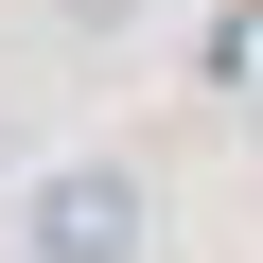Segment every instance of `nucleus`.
I'll return each instance as SVG.
<instances>
[{
	"label": "nucleus",
	"instance_id": "1",
	"mask_svg": "<svg viewBox=\"0 0 263 263\" xmlns=\"http://www.w3.org/2000/svg\"><path fill=\"white\" fill-rule=\"evenodd\" d=\"M141 246H158L141 158H53V176L18 193V263H141Z\"/></svg>",
	"mask_w": 263,
	"mask_h": 263
}]
</instances>
